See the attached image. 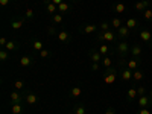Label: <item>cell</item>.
<instances>
[{"mask_svg":"<svg viewBox=\"0 0 152 114\" xmlns=\"http://www.w3.org/2000/svg\"><path fill=\"white\" fill-rule=\"evenodd\" d=\"M119 73H120V67L119 66H111L108 69H104V72H102L104 82L108 84V85L114 84L117 81V78H119Z\"/></svg>","mask_w":152,"mask_h":114,"instance_id":"1","label":"cell"},{"mask_svg":"<svg viewBox=\"0 0 152 114\" xmlns=\"http://www.w3.org/2000/svg\"><path fill=\"white\" fill-rule=\"evenodd\" d=\"M114 52L119 55V58H128L131 55V44L126 40H119L114 46Z\"/></svg>","mask_w":152,"mask_h":114,"instance_id":"2","label":"cell"},{"mask_svg":"<svg viewBox=\"0 0 152 114\" xmlns=\"http://www.w3.org/2000/svg\"><path fill=\"white\" fill-rule=\"evenodd\" d=\"M96 40H97V43H117V34H116V31H105V32H102L100 31L97 35H96Z\"/></svg>","mask_w":152,"mask_h":114,"instance_id":"3","label":"cell"},{"mask_svg":"<svg viewBox=\"0 0 152 114\" xmlns=\"http://www.w3.org/2000/svg\"><path fill=\"white\" fill-rule=\"evenodd\" d=\"M23 94H24V99H23L24 104L29 105V107H35L38 102H40V97H38V94L34 93V91H31V90H24Z\"/></svg>","mask_w":152,"mask_h":114,"instance_id":"4","label":"cell"},{"mask_svg":"<svg viewBox=\"0 0 152 114\" xmlns=\"http://www.w3.org/2000/svg\"><path fill=\"white\" fill-rule=\"evenodd\" d=\"M138 38H140L145 44H148L149 49H152V32L149 29H140L138 31Z\"/></svg>","mask_w":152,"mask_h":114,"instance_id":"5","label":"cell"},{"mask_svg":"<svg viewBox=\"0 0 152 114\" xmlns=\"http://www.w3.org/2000/svg\"><path fill=\"white\" fill-rule=\"evenodd\" d=\"M137 107L138 108H149L152 107V99L149 94H145V96H138L137 97Z\"/></svg>","mask_w":152,"mask_h":114,"instance_id":"6","label":"cell"},{"mask_svg":"<svg viewBox=\"0 0 152 114\" xmlns=\"http://www.w3.org/2000/svg\"><path fill=\"white\" fill-rule=\"evenodd\" d=\"M119 78L123 82H131L132 81V70L128 67H120V73H119Z\"/></svg>","mask_w":152,"mask_h":114,"instance_id":"7","label":"cell"},{"mask_svg":"<svg viewBox=\"0 0 152 114\" xmlns=\"http://www.w3.org/2000/svg\"><path fill=\"white\" fill-rule=\"evenodd\" d=\"M11 114H24V102H9Z\"/></svg>","mask_w":152,"mask_h":114,"instance_id":"8","label":"cell"},{"mask_svg":"<svg viewBox=\"0 0 152 114\" xmlns=\"http://www.w3.org/2000/svg\"><path fill=\"white\" fill-rule=\"evenodd\" d=\"M28 20L24 18V17H14V18H11L9 24H11V29H14V31H18L23 28V24L26 23Z\"/></svg>","mask_w":152,"mask_h":114,"instance_id":"9","label":"cell"},{"mask_svg":"<svg viewBox=\"0 0 152 114\" xmlns=\"http://www.w3.org/2000/svg\"><path fill=\"white\" fill-rule=\"evenodd\" d=\"M99 26H96L94 23H84L82 26H79V32L81 34H94L97 32Z\"/></svg>","mask_w":152,"mask_h":114,"instance_id":"10","label":"cell"},{"mask_svg":"<svg viewBox=\"0 0 152 114\" xmlns=\"http://www.w3.org/2000/svg\"><path fill=\"white\" fill-rule=\"evenodd\" d=\"M18 64L21 67H24V69H29V67H32L35 64V58L31 56V55H24V56H21L18 59Z\"/></svg>","mask_w":152,"mask_h":114,"instance_id":"11","label":"cell"},{"mask_svg":"<svg viewBox=\"0 0 152 114\" xmlns=\"http://www.w3.org/2000/svg\"><path fill=\"white\" fill-rule=\"evenodd\" d=\"M56 38H58V41H59L61 44H69V43L73 40L72 34H69L67 31H59L58 35H56Z\"/></svg>","mask_w":152,"mask_h":114,"instance_id":"12","label":"cell"},{"mask_svg":"<svg viewBox=\"0 0 152 114\" xmlns=\"http://www.w3.org/2000/svg\"><path fill=\"white\" fill-rule=\"evenodd\" d=\"M138 97V93H137V84H134L131 88H128V91H126V102H134V100H137Z\"/></svg>","mask_w":152,"mask_h":114,"instance_id":"13","label":"cell"},{"mask_svg":"<svg viewBox=\"0 0 152 114\" xmlns=\"http://www.w3.org/2000/svg\"><path fill=\"white\" fill-rule=\"evenodd\" d=\"M43 3H44V8H46V14L52 17L53 14H56L58 12V6L55 3H52L50 0H43Z\"/></svg>","mask_w":152,"mask_h":114,"instance_id":"14","label":"cell"},{"mask_svg":"<svg viewBox=\"0 0 152 114\" xmlns=\"http://www.w3.org/2000/svg\"><path fill=\"white\" fill-rule=\"evenodd\" d=\"M125 26L128 28L131 32H135V31H138V28H140V21H138L137 18H132V17H129L128 20L125 21Z\"/></svg>","mask_w":152,"mask_h":114,"instance_id":"15","label":"cell"},{"mask_svg":"<svg viewBox=\"0 0 152 114\" xmlns=\"http://www.w3.org/2000/svg\"><path fill=\"white\" fill-rule=\"evenodd\" d=\"M73 11V5L72 2H67V0H64L61 5H58V12H61V14H70V12Z\"/></svg>","mask_w":152,"mask_h":114,"instance_id":"16","label":"cell"},{"mask_svg":"<svg viewBox=\"0 0 152 114\" xmlns=\"http://www.w3.org/2000/svg\"><path fill=\"white\" fill-rule=\"evenodd\" d=\"M143 52V46L140 43H132L131 44V56L132 58H140Z\"/></svg>","mask_w":152,"mask_h":114,"instance_id":"17","label":"cell"},{"mask_svg":"<svg viewBox=\"0 0 152 114\" xmlns=\"http://www.w3.org/2000/svg\"><path fill=\"white\" fill-rule=\"evenodd\" d=\"M2 49H6L8 52L14 53V52H18V49H20V43H18L17 40H8L6 46H5V47H2Z\"/></svg>","mask_w":152,"mask_h":114,"instance_id":"18","label":"cell"},{"mask_svg":"<svg viewBox=\"0 0 152 114\" xmlns=\"http://www.w3.org/2000/svg\"><path fill=\"white\" fill-rule=\"evenodd\" d=\"M148 8H151V0H140V2H137V3L134 5V9H135L137 12H142V14H143Z\"/></svg>","mask_w":152,"mask_h":114,"instance_id":"19","label":"cell"},{"mask_svg":"<svg viewBox=\"0 0 152 114\" xmlns=\"http://www.w3.org/2000/svg\"><path fill=\"white\" fill-rule=\"evenodd\" d=\"M24 94L23 91H18V90H14L9 93V102H24Z\"/></svg>","mask_w":152,"mask_h":114,"instance_id":"20","label":"cell"},{"mask_svg":"<svg viewBox=\"0 0 152 114\" xmlns=\"http://www.w3.org/2000/svg\"><path fill=\"white\" fill-rule=\"evenodd\" d=\"M126 67L131 69L132 72L134 70H138V69L142 67V59L140 58H131V59H128V62H126Z\"/></svg>","mask_w":152,"mask_h":114,"instance_id":"21","label":"cell"},{"mask_svg":"<svg viewBox=\"0 0 152 114\" xmlns=\"http://www.w3.org/2000/svg\"><path fill=\"white\" fill-rule=\"evenodd\" d=\"M116 34H117V38H119V40H126V38H128L132 32H131V31H129V29L123 24L122 28H119V29L116 31Z\"/></svg>","mask_w":152,"mask_h":114,"instance_id":"22","label":"cell"},{"mask_svg":"<svg viewBox=\"0 0 152 114\" xmlns=\"http://www.w3.org/2000/svg\"><path fill=\"white\" fill-rule=\"evenodd\" d=\"M31 47L35 50V52H40V50L44 49V43H43L38 37H34L32 40H31Z\"/></svg>","mask_w":152,"mask_h":114,"instance_id":"23","label":"cell"},{"mask_svg":"<svg viewBox=\"0 0 152 114\" xmlns=\"http://www.w3.org/2000/svg\"><path fill=\"white\" fill-rule=\"evenodd\" d=\"M88 56H90L91 62H100V61H102V58H104L97 49H90V50H88Z\"/></svg>","mask_w":152,"mask_h":114,"instance_id":"24","label":"cell"},{"mask_svg":"<svg viewBox=\"0 0 152 114\" xmlns=\"http://www.w3.org/2000/svg\"><path fill=\"white\" fill-rule=\"evenodd\" d=\"M145 79V73H143V70H134L132 72V84H140L142 81Z\"/></svg>","mask_w":152,"mask_h":114,"instance_id":"25","label":"cell"},{"mask_svg":"<svg viewBox=\"0 0 152 114\" xmlns=\"http://www.w3.org/2000/svg\"><path fill=\"white\" fill-rule=\"evenodd\" d=\"M81 94H82V87L81 85H73L70 88V93H69L70 99H76V97H79Z\"/></svg>","mask_w":152,"mask_h":114,"instance_id":"26","label":"cell"},{"mask_svg":"<svg viewBox=\"0 0 152 114\" xmlns=\"http://www.w3.org/2000/svg\"><path fill=\"white\" fill-rule=\"evenodd\" d=\"M111 9L116 12V14L120 15V14H123V12L126 11V5L122 3V2H117V3H113V5H111Z\"/></svg>","mask_w":152,"mask_h":114,"instance_id":"27","label":"cell"},{"mask_svg":"<svg viewBox=\"0 0 152 114\" xmlns=\"http://www.w3.org/2000/svg\"><path fill=\"white\" fill-rule=\"evenodd\" d=\"M110 23H111V28H113L114 31H117L119 28H122L123 24H125V21H123L120 17H114V18H111Z\"/></svg>","mask_w":152,"mask_h":114,"instance_id":"28","label":"cell"},{"mask_svg":"<svg viewBox=\"0 0 152 114\" xmlns=\"http://www.w3.org/2000/svg\"><path fill=\"white\" fill-rule=\"evenodd\" d=\"M97 50L100 52V55H102V56H107V55L111 52L108 43H99V44H97Z\"/></svg>","mask_w":152,"mask_h":114,"instance_id":"29","label":"cell"},{"mask_svg":"<svg viewBox=\"0 0 152 114\" xmlns=\"http://www.w3.org/2000/svg\"><path fill=\"white\" fill-rule=\"evenodd\" d=\"M50 21H52L53 26H56V24H61L62 21H64V14H61V12H56V14H53L52 17H50Z\"/></svg>","mask_w":152,"mask_h":114,"instance_id":"30","label":"cell"},{"mask_svg":"<svg viewBox=\"0 0 152 114\" xmlns=\"http://www.w3.org/2000/svg\"><path fill=\"white\" fill-rule=\"evenodd\" d=\"M14 90L24 91V81H23V79H15V81H14Z\"/></svg>","mask_w":152,"mask_h":114,"instance_id":"31","label":"cell"},{"mask_svg":"<svg viewBox=\"0 0 152 114\" xmlns=\"http://www.w3.org/2000/svg\"><path fill=\"white\" fill-rule=\"evenodd\" d=\"M75 114H85V107L82 104H76L73 105V110H72Z\"/></svg>","mask_w":152,"mask_h":114,"instance_id":"32","label":"cell"},{"mask_svg":"<svg viewBox=\"0 0 152 114\" xmlns=\"http://www.w3.org/2000/svg\"><path fill=\"white\" fill-rule=\"evenodd\" d=\"M100 64H102V67H104V69H108V67H111V66H113V59L107 55V56H104V58H102Z\"/></svg>","mask_w":152,"mask_h":114,"instance_id":"33","label":"cell"},{"mask_svg":"<svg viewBox=\"0 0 152 114\" xmlns=\"http://www.w3.org/2000/svg\"><path fill=\"white\" fill-rule=\"evenodd\" d=\"M9 58H11V52H8L6 49H2V50H0V61L5 62V61H8Z\"/></svg>","mask_w":152,"mask_h":114,"instance_id":"34","label":"cell"},{"mask_svg":"<svg viewBox=\"0 0 152 114\" xmlns=\"http://www.w3.org/2000/svg\"><path fill=\"white\" fill-rule=\"evenodd\" d=\"M143 20L148 21V23H152V9L148 8L145 12H143Z\"/></svg>","mask_w":152,"mask_h":114,"instance_id":"35","label":"cell"},{"mask_svg":"<svg viewBox=\"0 0 152 114\" xmlns=\"http://www.w3.org/2000/svg\"><path fill=\"white\" fill-rule=\"evenodd\" d=\"M99 29L102 31V32H105V31H111V23L110 21H100V24H99Z\"/></svg>","mask_w":152,"mask_h":114,"instance_id":"36","label":"cell"},{"mask_svg":"<svg viewBox=\"0 0 152 114\" xmlns=\"http://www.w3.org/2000/svg\"><path fill=\"white\" fill-rule=\"evenodd\" d=\"M38 55H40V58H43V59H47V58L52 56V52H50V50H47V49H43V50H40V52H38Z\"/></svg>","mask_w":152,"mask_h":114,"instance_id":"37","label":"cell"},{"mask_svg":"<svg viewBox=\"0 0 152 114\" xmlns=\"http://www.w3.org/2000/svg\"><path fill=\"white\" fill-rule=\"evenodd\" d=\"M58 32H59V31H58L55 26H49V28L46 29V34H47L49 37H56V35H58Z\"/></svg>","mask_w":152,"mask_h":114,"instance_id":"38","label":"cell"},{"mask_svg":"<svg viewBox=\"0 0 152 114\" xmlns=\"http://www.w3.org/2000/svg\"><path fill=\"white\" fill-rule=\"evenodd\" d=\"M137 93H138V96H145V94H148V90H146L143 85L137 84Z\"/></svg>","mask_w":152,"mask_h":114,"instance_id":"39","label":"cell"},{"mask_svg":"<svg viewBox=\"0 0 152 114\" xmlns=\"http://www.w3.org/2000/svg\"><path fill=\"white\" fill-rule=\"evenodd\" d=\"M34 15H35V14H34V9L28 8V9H26V14H24V18H26V20L29 21V20H32V18H34Z\"/></svg>","mask_w":152,"mask_h":114,"instance_id":"40","label":"cell"},{"mask_svg":"<svg viewBox=\"0 0 152 114\" xmlns=\"http://www.w3.org/2000/svg\"><path fill=\"white\" fill-rule=\"evenodd\" d=\"M100 67H102V64L100 62H91V66H90V70L91 72H99Z\"/></svg>","mask_w":152,"mask_h":114,"instance_id":"41","label":"cell"},{"mask_svg":"<svg viewBox=\"0 0 152 114\" xmlns=\"http://www.w3.org/2000/svg\"><path fill=\"white\" fill-rule=\"evenodd\" d=\"M135 114H152V111L149 108H138Z\"/></svg>","mask_w":152,"mask_h":114,"instance_id":"42","label":"cell"},{"mask_svg":"<svg viewBox=\"0 0 152 114\" xmlns=\"http://www.w3.org/2000/svg\"><path fill=\"white\" fill-rule=\"evenodd\" d=\"M117 111H116V108L114 107H107V110H105V113L104 114H116Z\"/></svg>","mask_w":152,"mask_h":114,"instance_id":"43","label":"cell"},{"mask_svg":"<svg viewBox=\"0 0 152 114\" xmlns=\"http://www.w3.org/2000/svg\"><path fill=\"white\" fill-rule=\"evenodd\" d=\"M11 2H12V0H0V6H2V8H6Z\"/></svg>","mask_w":152,"mask_h":114,"instance_id":"44","label":"cell"},{"mask_svg":"<svg viewBox=\"0 0 152 114\" xmlns=\"http://www.w3.org/2000/svg\"><path fill=\"white\" fill-rule=\"evenodd\" d=\"M6 43H8V38H6V37H2V38H0V46H2V47H5Z\"/></svg>","mask_w":152,"mask_h":114,"instance_id":"45","label":"cell"},{"mask_svg":"<svg viewBox=\"0 0 152 114\" xmlns=\"http://www.w3.org/2000/svg\"><path fill=\"white\" fill-rule=\"evenodd\" d=\"M50 2H52V3H55V5L58 6V5H61L62 2H64V0H50Z\"/></svg>","mask_w":152,"mask_h":114,"instance_id":"46","label":"cell"},{"mask_svg":"<svg viewBox=\"0 0 152 114\" xmlns=\"http://www.w3.org/2000/svg\"><path fill=\"white\" fill-rule=\"evenodd\" d=\"M149 96H151V99H152V90H151V91H149Z\"/></svg>","mask_w":152,"mask_h":114,"instance_id":"47","label":"cell"},{"mask_svg":"<svg viewBox=\"0 0 152 114\" xmlns=\"http://www.w3.org/2000/svg\"><path fill=\"white\" fill-rule=\"evenodd\" d=\"M72 2H79V0H72Z\"/></svg>","mask_w":152,"mask_h":114,"instance_id":"48","label":"cell"},{"mask_svg":"<svg viewBox=\"0 0 152 114\" xmlns=\"http://www.w3.org/2000/svg\"><path fill=\"white\" fill-rule=\"evenodd\" d=\"M69 114H75V113H73V111H70V113H69Z\"/></svg>","mask_w":152,"mask_h":114,"instance_id":"49","label":"cell"},{"mask_svg":"<svg viewBox=\"0 0 152 114\" xmlns=\"http://www.w3.org/2000/svg\"><path fill=\"white\" fill-rule=\"evenodd\" d=\"M151 32H152V24H151Z\"/></svg>","mask_w":152,"mask_h":114,"instance_id":"50","label":"cell"}]
</instances>
